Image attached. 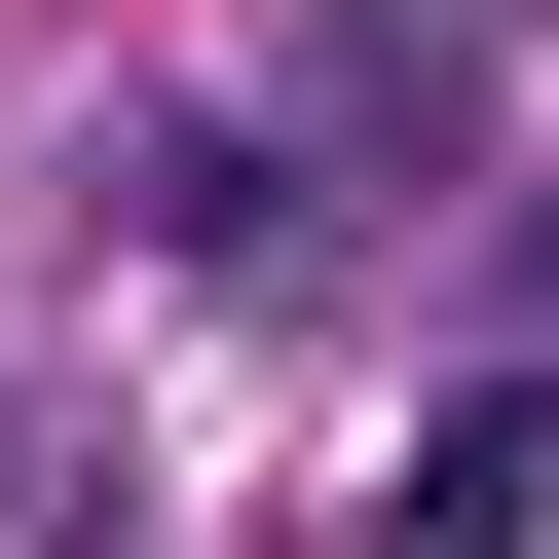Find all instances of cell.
<instances>
[{
    "label": "cell",
    "instance_id": "cell-1",
    "mask_svg": "<svg viewBox=\"0 0 559 559\" xmlns=\"http://www.w3.org/2000/svg\"><path fill=\"white\" fill-rule=\"evenodd\" d=\"M299 75H336L373 150H448V112H485V38H448V0H299Z\"/></svg>",
    "mask_w": 559,
    "mask_h": 559
},
{
    "label": "cell",
    "instance_id": "cell-2",
    "mask_svg": "<svg viewBox=\"0 0 559 559\" xmlns=\"http://www.w3.org/2000/svg\"><path fill=\"white\" fill-rule=\"evenodd\" d=\"M0 559H112V448L75 411H0Z\"/></svg>",
    "mask_w": 559,
    "mask_h": 559
}]
</instances>
